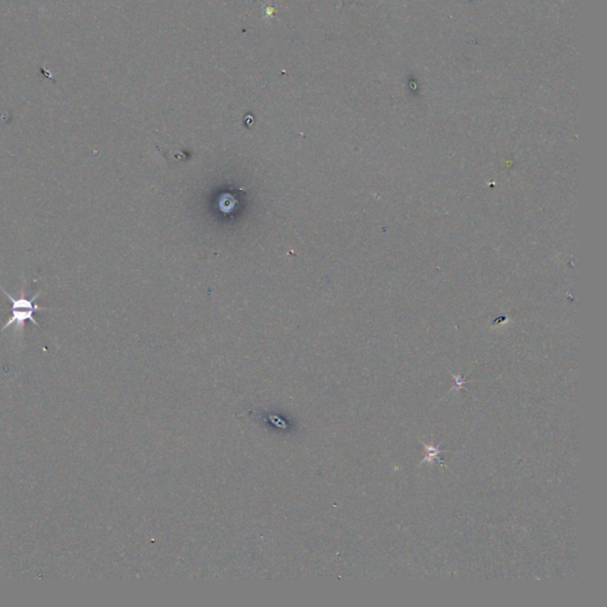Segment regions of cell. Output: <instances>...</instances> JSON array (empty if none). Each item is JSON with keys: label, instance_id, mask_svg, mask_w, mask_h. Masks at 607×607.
I'll use <instances>...</instances> for the list:
<instances>
[{"label": "cell", "instance_id": "cell-1", "mask_svg": "<svg viewBox=\"0 0 607 607\" xmlns=\"http://www.w3.org/2000/svg\"><path fill=\"white\" fill-rule=\"evenodd\" d=\"M0 290L8 297V302H11V317L8 319V323L4 325V328H1V332H4L6 328H10L12 325L17 326V331H23L24 325L27 321L34 323L36 326L41 328V325L34 318V313L37 311H46V307H41V306L34 305V302L37 300L38 297L41 293L38 292L32 298H27L25 295V288H22L20 295L18 298H15L13 295H10L8 290H5L4 287L0 286Z\"/></svg>", "mask_w": 607, "mask_h": 607}]
</instances>
